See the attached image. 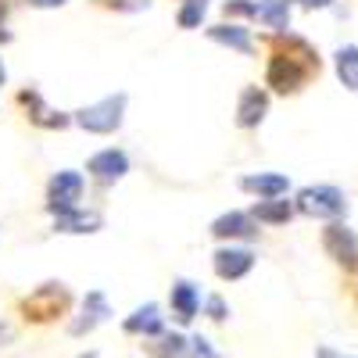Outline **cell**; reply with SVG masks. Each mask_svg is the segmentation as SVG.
Instances as JSON below:
<instances>
[{"label":"cell","mask_w":358,"mask_h":358,"mask_svg":"<svg viewBox=\"0 0 358 358\" xmlns=\"http://www.w3.org/2000/svg\"><path fill=\"white\" fill-rule=\"evenodd\" d=\"M143 351L151 355V358H190V337L176 334V330L172 334L162 330V334L143 341Z\"/></svg>","instance_id":"19"},{"label":"cell","mask_w":358,"mask_h":358,"mask_svg":"<svg viewBox=\"0 0 358 358\" xmlns=\"http://www.w3.org/2000/svg\"><path fill=\"white\" fill-rule=\"evenodd\" d=\"M241 190L251 197H283L290 194V179L283 172H248L241 176Z\"/></svg>","instance_id":"17"},{"label":"cell","mask_w":358,"mask_h":358,"mask_svg":"<svg viewBox=\"0 0 358 358\" xmlns=\"http://www.w3.org/2000/svg\"><path fill=\"white\" fill-rule=\"evenodd\" d=\"M201 312L212 319V322H226L229 319V305H226L222 294H204L201 297Z\"/></svg>","instance_id":"24"},{"label":"cell","mask_w":358,"mask_h":358,"mask_svg":"<svg viewBox=\"0 0 358 358\" xmlns=\"http://www.w3.org/2000/svg\"><path fill=\"white\" fill-rule=\"evenodd\" d=\"M294 212L305 215V219H322V222H334L348 215V197L344 190L330 187V183H315V187H301L294 194Z\"/></svg>","instance_id":"4"},{"label":"cell","mask_w":358,"mask_h":358,"mask_svg":"<svg viewBox=\"0 0 358 358\" xmlns=\"http://www.w3.org/2000/svg\"><path fill=\"white\" fill-rule=\"evenodd\" d=\"M162 330H165V315H162V305H155V301L133 308L122 319V334H129V337H143L147 341V337H155Z\"/></svg>","instance_id":"16"},{"label":"cell","mask_w":358,"mask_h":358,"mask_svg":"<svg viewBox=\"0 0 358 358\" xmlns=\"http://www.w3.org/2000/svg\"><path fill=\"white\" fill-rule=\"evenodd\" d=\"M86 194V176L76 172V169H62L47 179V194H43V208L47 215H57V212H69L76 208Z\"/></svg>","instance_id":"5"},{"label":"cell","mask_w":358,"mask_h":358,"mask_svg":"<svg viewBox=\"0 0 358 358\" xmlns=\"http://www.w3.org/2000/svg\"><path fill=\"white\" fill-rule=\"evenodd\" d=\"M290 0H255V22L265 25L268 33H283L290 29Z\"/></svg>","instance_id":"20"},{"label":"cell","mask_w":358,"mask_h":358,"mask_svg":"<svg viewBox=\"0 0 358 358\" xmlns=\"http://www.w3.org/2000/svg\"><path fill=\"white\" fill-rule=\"evenodd\" d=\"M204 22H208V4L204 0H183V4L176 8V25L183 29V33L204 29Z\"/></svg>","instance_id":"22"},{"label":"cell","mask_w":358,"mask_h":358,"mask_svg":"<svg viewBox=\"0 0 358 358\" xmlns=\"http://www.w3.org/2000/svg\"><path fill=\"white\" fill-rule=\"evenodd\" d=\"M204 36L219 43V47H229L236 54H255V36L244 22H215V25H204Z\"/></svg>","instance_id":"15"},{"label":"cell","mask_w":358,"mask_h":358,"mask_svg":"<svg viewBox=\"0 0 358 358\" xmlns=\"http://www.w3.org/2000/svg\"><path fill=\"white\" fill-rule=\"evenodd\" d=\"M212 268L222 283H236L244 280L255 268V251L251 248H236V244H219L212 255Z\"/></svg>","instance_id":"10"},{"label":"cell","mask_w":358,"mask_h":358,"mask_svg":"<svg viewBox=\"0 0 358 358\" xmlns=\"http://www.w3.org/2000/svg\"><path fill=\"white\" fill-rule=\"evenodd\" d=\"M18 104L25 111V118L33 122L36 129H47V133H65L72 126V111H54L43 94L36 86H29V90H18Z\"/></svg>","instance_id":"7"},{"label":"cell","mask_w":358,"mask_h":358,"mask_svg":"<svg viewBox=\"0 0 358 358\" xmlns=\"http://www.w3.org/2000/svg\"><path fill=\"white\" fill-rule=\"evenodd\" d=\"M334 69H337V79L344 83V90L358 94V43H344V47H337V54H334Z\"/></svg>","instance_id":"21"},{"label":"cell","mask_w":358,"mask_h":358,"mask_svg":"<svg viewBox=\"0 0 358 358\" xmlns=\"http://www.w3.org/2000/svg\"><path fill=\"white\" fill-rule=\"evenodd\" d=\"M322 72L319 50L305 40L283 29V33H268V62H265V86L276 97H294Z\"/></svg>","instance_id":"1"},{"label":"cell","mask_w":358,"mask_h":358,"mask_svg":"<svg viewBox=\"0 0 358 358\" xmlns=\"http://www.w3.org/2000/svg\"><path fill=\"white\" fill-rule=\"evenodd\" d=\"M86 176L101 187H115L118 179L129 176V155L122 147H104V151L86 158Z\"/></svg>","instance_id":"8"},{"label":"cell","mask_w":358,"mask_h":358,"mask_svg":"<svg viewBox=\"0 0 358 358\" xmlns=\"http://www.w3.org/2000/svg\"><path fill=\"white\" fill-rule=\"evenodd\" d=\"M190 358H222L215 348H212V341H208V337H190Z\"/></svg>","instance_id":"26"},{"label":"cell","mask_w":358,"mask_h":358,"mask_svg":"<svg viewBox=\"0 0 358 358\" xmlns=\"http://www.w3.org/2000/svg\"><path fill=\"white\" fill-rule=\"evenodd\" d=\"M15 36H11V29H8V4L0 0V47H8Z\"/></svg>","instance_id":"27"},{"label":"cell","mask_w":358,"mask_h":358,"mask_svg":"<svg viewBox=\"0 0 358 358\" xmlns=\"http://www.w3.org/2000/svg\"><path fill=\"white\" fill-rule=\"evenodd\" d=\"M268 115V90L265 86H244L236 97V126L241 129H258Z\"/></svg>","instance_id":"14"},{"label":"cell","mask_w":358,"mask_h":358,"mask_svg":"<svg viewBox=\"0 0 358 358\" xmlns=\"http://www.w3.org/2000/svg\"><path fill=\"white\" fill-rule=\"evenodd\" d=\"M126 104H129V97L122 94V90H118V94H108L94 104L72 111V126H79L90 136H111L126 122Z\"/></svg>","instance_id":"3"},{"label":"cell","mask_w":358,"mask_h":358,"mask_svg":"<svg viewBox=\"0 0 358 358\" xmlns=\"http://www.w3.org/2000/svg\"><path fill=\"white\" fill-rule=\"evenodd\" d=\"M290 4H297V8H305V11H326L334 4V0H290Z\"/></svg>","instance_id":"28"},{"label":"cell","mask_w":358,"mask_h":358,"mask_svg":"<svg viewBox=\"0 0 358 358\" xmlns=\"http://www.w3.org/2000/svg\"><path fill=\"white\" fill-rule=\"evenodd\" d=\"M201 287L194 283V280H187V276H179L176 283H172V290H169V308H172V319L179 322V326H190L194 319H197V312H201Z\"/></svg>","instance_id":"12"},{"label":"cell","mask_w":358,"mask_h":358,"mask_svg":"<svg viewBox=\"0 0 358 358\" xmlns=\"http://www.w3.org/2000/svg\"><path fill=\"white\" fill-rule=\"evenodd\" d=\"M0 341H11V326L8 322H0Z\"/></svg>","instance_id":"31"},{"label":"cell","mask_w":358,"mask_h":358,"mask_svg":"<svg viewBox=\"0 0 358 358\" xmlns=\"http://www.w3.org/2000/svg\"><path fill=\"white\" fill-rule=\"evenodd\" d=\"M29 8H36V11H54V8H65L69 0H25Z\"/></svg>","instance_id":"29"},{"label":"cell","mask_w":358,"mask_h":358,"mask_svg":"<svg viewBox=\"0 0 358 358\" xmlns=\"http://www.w3.org/2000/svg\"><path fill=\"white\" fill-rule=\"evenodd\" d=\"M8 83V69H4V62H0V86Z\"/></svg>","instance_id":"32"},{"label":"cell","mask_w":358,"mask_h":358,"mask_svg":"<svg viewBox=\"0 0 358 358\" xmlns=\"http://www.w3.org/2000/svg\"><path fill=\"white\" fill-rule=\"evenodd\" d=\"M97 8L104 11H122V15H133V11H147L151 8V0H94Z\"/></svg>","instance_id":"25"},{"label":"cell","mask_w":358,"mask_h":358,"mask_svg":"<svg viewBox=\"0 0 358 358\" xmlns=\"http://www.w3.org/2000/svg\"><path fill=\"white\" fill-rule=\"evenodd\" d=\"M208 233L215 236L219 244H236V241H255L258 236V222L251 219V212H241V208H229V212L215 215Z\"/></svg>","instance_id":"9"},{"label":"cell","mask_w":358,"mask_h":358,"mask_svg":"<svg viewBox=\"0 0 358 358\" xmlns=\"http://www.w3.org/2000/svg\"><path fill=\"white\" fill-rule=\"evenodd\" d=\"M54 219V233H65V236H90V233H101L104 229V215L94 212V208H69V212H57Z\"/></svg>","instance_id":"13"},{"label":"cell","mask_w":358,"mask_h":358,"mask_svg":"<svg viewBox=\"0 0 358 358\" xmlns=\"http://www.w3.org/2000/svg\"><path fill=\"white\" fill-rule=\"evenodd\" d=\"M72 308V290L65 283H57V280H47L40 287H33L22 301H18V312L25 322H33V326H47V322H57V319H65Z\"/></svg>","instance_id":"2"},{"label":"cell","mask_w":358,"mask_h":358,"mask_svg":"<svg viewBox=\"0 0 358 358\" xmlns=\"http://www.w3.org/2000/svg\"><path fill=\"white\" fill-rule=\"evenodd\" d=\"M294 215H297L294 212V201H287V194L283 197H258L251 204V219L258 226H287Z\"/></svg>","instance_id":"18"},{"label":"cell","mask_w":358,"mask_h":358,"mask_svg":"<svg viewBox=\"0 0 358 358\" xmlns=\"http://www.w3.org/2000/svg\"><path fill=\"white\" fill-rule=\"evenodd\" d=\"M315 358H344V355H337L334 348H319V351H315Z\"/></svg>","instance_id":"30"},{"label":"cell","mask_w":358,"mask_h":358,"mask_svg":"<svg viewBox=\"0 0 358 358\" xmlns=\"http://www.w3.org/2000/svg\"><path fill=\"white\" fill-rule=\"evenodd\" d=\"M76 358H101L97 351H83V355H76Z\"/></svg>","instance_id":"33"},{"label":"cell","mask_w":358,"mask_h":358,"mask_svg":"<svg viewBox=\"0 0 358 358\" xmlns=\"http://www.w3.org/2000/svg\"><path fill=\"white\" fill-rule=\"evenodd\" d=\"M322 251L330 255L344 273H358V233L348 222H341V219L326 222V229H322Z\"/></svg>","instance_id":"6"},{"label":"cell","mask_w":358,"mask_h":358,"mask_svg":"<svg viewBox=\"0 0 358 358\" xmlns=\"http://www.w3.org/2000/svg\"><path fill=\"white\" fill-rule=\"evenodd\" d=\"M222 18H229V22H255V0H222Z\"/></svg>","instance_id":"23"},{"label":"cell","mask_w":358,"mask_h":358,"mask_svg":"<svg viewBox=\"0 0 358 358\" xmlns=\"http://www.w3.org/2000/svg\"><path fill=\"white\" fill-rule=\"evenodd\" d=\"M204 4H208V0H204Z\"/></svg>","instance_id":"34"},{"label":"cell","mask_w":358,"mask_h":358,"mask_svg":"<svg viewBox=\"0 0 358 358\" xmlns=\"http://www.w3.org/2000/svg\"><path fill=\"white\" fill-rule=\"evenodd\" d=\"M108 319H111V305H108L104 290H90V294L83 297L79 315L69 322V334H72V337H86V334H94L97 326H104Z\"/></svg>","instance_id":"11"}]
</instances>
